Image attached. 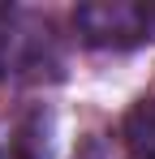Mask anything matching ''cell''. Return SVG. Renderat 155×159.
<instances>
[{
	"instance_id": "1",
	"label": "cell",
	"mask_w": 155,
	"mask_h": 159,
	"mask_svg": "<svg viewBox=\"0 0 155 159\" xmlns=\"http://www.w3.org/2000/svg\"><path fill=\"white\" fill-rule=\"evenodd\" d=\"M73 26L91 48H134L151 39V9L134 0H95L73 9Z\"/></svg>"
},
{
	"instance_id": "2",
	"label": "cell",
	"mask_w": 155,
	"mask_h": 159,
	"mask_svg": "<svg viewBox=\"0 0 155 159\" xmlns=\"http://www.w3.org/2000/svg\"><path fill=\"white\" fill-rule=\"evenodd\" d=\"M121 142L129 159H155V99H138L121 120Z\"/></svg>"
},
{
	"instance_id": "3",
	"label": "cell",
	"mask_w": 155,
	"mask_h": 159,
	"mask_svg": "<svg viewBox=\"0 0 155 159\" xmlns=\"http://www.w3.org/2000/svg\"><path fill=\"white\" fill-rule=\"evenodd\" d=\"M0 159H35V155L26 151L22 142H13V146H0Z\"/></svg>"
}]
</instances>
